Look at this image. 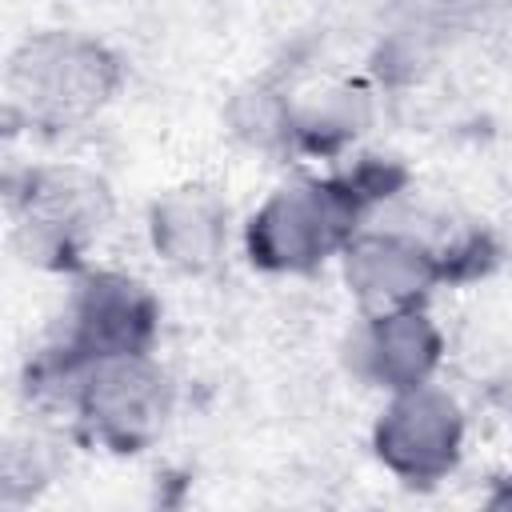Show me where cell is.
Segmentation results:
<instances>
[{
  "label": "cell",
  "instance_id": "obj_1",
  "mask_svg": "<svg viewBox=\"0 0 512 512\" xmlns=\"http://www.w3.org/2000/svg\"><path fill=\"white\" fill-rule=\"evenodd\" d=\"M124 84L120 56L76 28L24 36L4 68V120L32 132H68L100 116Z\"/></svg>",
  "mask_w": 512,
  "mask_h": 512
},
{
  "label": "cell",
  "instance_id": "obj_2",
  "mask_svg": "<svg viewBox=\"0 0 512 512\" xmlns=\"http://www.w3.org/2000/svg\"><path fill=\"white\" fill-rule=\"evenodd\" d=\"M8 216L20 252L48 272H84L112 220V188L80 164H32L8 176Z\"/></svg>",
  "mask_w": 512,
  "mask_h": 512
},
{
  "label": "cell",
  "instance_id": "obj_3",
  "mask_svg": "<svg viewBox=\"0 0 512 512\" xmlns=\"http://www.w3.org/2000/svg\"><path fill=\"white\" fill-rule=\"evenodd\" d=\"M360 220L364 212L336 176L292 180L248 216L244 252L264 272L304 276L340 256L344 244L364 228Z\"/></svg>",
  "mask_w": 512,
  "mask_h": 512
},
{
  "label": "cell",
  "instance_id": "obj_4",
  "mask_svg": "<svg viewBox=\"0 0 512 512\" xmlns=\"http://www.w3.org/2000/svg\"><path fill=\"white\" fill-rule=\"evenodd\" d=\"M168 412H172L168 372L152 360V352H144V356H112L92 364L76 384L68 424L92 448L136 456L160 440Z\"/></svg>",
  "mask_w": 512,
  "mask_h": 512
},
{
  "label": "cell",
  "instance_id": "obj_5",
  "mask_svg": "<svg viewBox=\"0 0 512 512\" xmlns=\"http://www.w3.org/2000/svg\"><path fill=\"white\" fill-rule=\"evenodd\" d=\"M160 336V300L128 272L96 268L80 272L64 316L52 332V348L76 368H92L112 356H144Z\"/></svg>",
  "mask_w": 512,
  "mask_h": 512
},
{
  "label": "cell",
  "instance_id": "obj_6",
  "mask_svg": "<svg viewBox=\"0 0 512 512\" xmlns=\"http://www.w3.org/2000/svg\"><path fill=\"white\" fill-rule=\"evenodd\" d=\"M468 420L452 392L428 384L388 392L372 424V452L376 460L412 488H432L448 480L464 456Z\"/></svg>",
  "mask_w": 512,
  "mask_h": 512
},
{
  "label": "cell",
  "instance_id": "obj_7",
  "mask_svg": "<svg viewBox=\"0 0 512 512\" xmlns=\"http://www.w3.org/2000/svg\"><path fill=\"white\" fill-rule=\"evenodd\" d=\"M340 268L360 316L424 308L428 296L444 284L432 240L400 228H360L344 244Z\"/></svg>",
  "mask_w": 512,
  "mask_h": 512
},
{
  "label": "cell",
  "instance_id": "obj_8",
  "mask_svg": "<svg viewBox=\"0 0 512 512\" xmlns=\"http://www.w3.org/2000/svg\"><path fill=\"white\" fill-rule=\"evenodd\" d=\"M344 352L356 380L380 392H404L436 376L444 360V336L424 308H400L360 316Z\"/></svg>",
  "mask_w": 512,
  "mask_h": 512
},
{
  "label": "cell",
  "instance_id": "obj_9",
  "mask_svg": "<svg viewBox=\"0 0 512 512\" xmlns=\"http://www.w3.org/2000/svg\"><path fill=\"white\" fill-rule=\"evenodd\" d=\"M148 240L168 268L212 272L228 248V204L204 184L168 188L148 208Z\"/></svg>",
  "mask_w": 512,
  "mask_h": 512
},
{
  "label": "cell",
  "instance_id": "obj_10",
  "mask_svg": "<svg viewBox=\"0 0 512 512\" xmlns=\"http://www.w3.org/2000/svg\"><path fill=\"white\" fill-rule=\"evenodd\" d=\"M364 124H368V96L360 88H332L308 104H296L292 148L336 156L360 136Z\"/></svg>",
  "mask_w": 512,
  "mask_h": 512
},
{
  "label": "cell",
  "instance_id": "obj_11",
  "mask_svg": "<svg viewBox=\"0 0 512 512\" xmlns=\"http://www.w3.org/2000/svg\"><path fill=\"white\" fill-rule=\"evenodd\" d=\"M224 120L240 144L260 148V152H276V148H292L296 104L272 84H248L228 100Z\"/></svg>",
  "mask_w": 512,
  "mask_h": 512
},
{
  "label": "cell",
  "instance_id": "obj_12",
  "mask_svg": "<svg viewBox=\"0 0 512 512\" xmlns=\"http://www.w3.org/2000/svg\"><path fill=\"white\" fill-rule=\"evenodd\" d=\"M336 180L356 200V208L368 216L376 204H388L392 196H400L408 188V168L392 156H360L348 168H340Z\"/></svg>",
  "mask_w": 512,
  "mask_h": 512
},
{
  "label": "cell",
  "instance_id": "obj_13",
  "mask_svg": "<svg viewBox=\"0 0 512 512\" xmlns=\"http://www.w3.org/2000/svg\"><path fill=\"white\" fill-rule=\"evenodd\" d=\"M400 4H404V12H408L412 28H420V32H440V28H452V24H460L464 16H472L480 0H400Z\"/></svg>",
  "mask_w": 512,
  "mask_h": 512
},
{
  "label": "cell",
  "instance_id": "obj_14",
  "mask_svg": "<svg viewBox=\"0 0 512 512\" xmlns=\"http://www.w3.org/2000/svg\"><path fill=\"white\" fill-rule=\"evenodd\" d=\"M496 504H512V476H508V492H504V496H496Z\"/></svg>",
  "mask_w": 512,
  "mask_h": 512
}]
</instances>
